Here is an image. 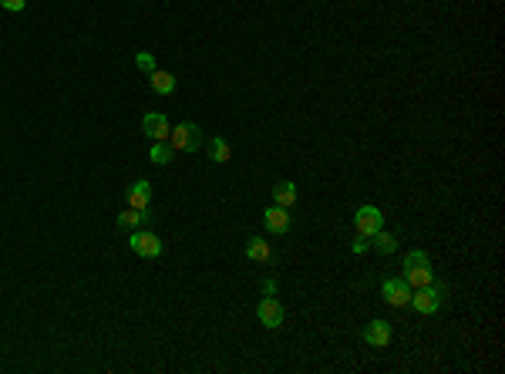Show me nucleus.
Segmentation results:
<instances>
[{"label": "nucleus", "mask_w": 505, "mask_h": 374, "mask_svg": "<svg viewBox=\"0 0 505 374\" xmlns=\"http://www.w3.org/2000/svg\"><path fill=\"white\" fill-rule=\"evenodd\" d=\"M273 199H276V206L290 209L297 203V186H293V182H280V186L273 189Z\"/></svg>", "instance_id": "ddd939ff"}, {"label": "nucleus", "mask_w": 505, "mask_h": 374, "mask_svg": "<svg viewBox=\"0 0 505 374\" xmlns=\"http://www.w3.org/2000/svg\"><path fill=\"white\" fill-rule=\"evenodd\" d=\"M149 203H152V182H149V179L132 182V186H128V206L132 209H149Z\"/></svg>", "instance_id": "1a4fd4ad"}, {"label": "nucleus", "mask_w": 505, "mask_h": 374, "mask_svg": "<svg viewBox=\"0 0 505 374\" xmlns=\"http://www.w3.org/2000/svg\"><path fill=\"white\" fill-rule=\"evenodd\" d=\"M149 78H152V91L156 95H172L175 91V75H169V71H158L156 68Z\"/></svg>", "instance_id": "f8f14e48"}, {"label": "nucleus", "mask_w": 505, "mask_h": 374, "mask_svg": "<svg viewBox=\"0 0 505 374\" xmlns=\"http://www.w3.org/2000/svg\"><path fill=\"white\" fill-rule=\"evenodd\" d=\"M404 284L408 287H428V284H434V273H431V263H425V266H411V270H404Z\"/></svg>", "instance_id": "9b49d317"}, {"label": "nucleus", "mask_w": 505, "mask_h": 374, "mask_svg": "<svg viewBox=\"0 0 505 374\" xmlns=\"http://www.w3.org/2000/svg\"><path fill=\"white\" fill-rule=\"evenodd\" d=\"M145 219H149V216H145V209H132V206H128L121 216H118V226H125V229H138Z\"/></svg>", "instance_id": "dca6fc26"}, {"label": "nucleus", "mask_w": 505, "mask_h": 374, "mask_svg": "<svg viewBox=\"0 0 505 374\" xmlns=\"http://www.w3.org/2000/svg\"><path fill=\"white\" fill-rule=\"evenodd\" d=\"M128 247H132L135 256H145V260H156V256H162V240H158L156 233H149V229H132Z\"/></svg>", "instance_id": "7ed1b4c3"}, {"label": "nucleus", "mask_w": 505, "mask_h": 374, "mask_svg": "<svg viewBox=\"0 0 505 374\" xmlns=\"http://www.w3.org/2000/svg\"><path fill=\"white\" fill-rule=\"evenodd\" d=\"M445 297H448V290L441 287V284H428V287H418V293H411V307L418 310V314H434L441 303H445Z\"/></svg>", "instance_id": "f257e3e1"}, {"label": "nucleus", "mask_w": 505, "mask_h": 374, "mask_svg": "<svg viewBox=\"0 0 505 374\" xmlns=\"http://www.w3.org/2000/svg\"><path fill=\"white\" fill-rule=\"evenodd\" d=\"M364 340L371 344V347H388L391 344V324L388 321H371L367 327H364Z\"/></svg>", "instance_id": "6e6552de"}, {"label": "nucleus", "mask_w": 505, "mask_h": 374, "mask_svg": "<svg viewBox=\"0 0 505 374\" xmlns=\"http://www.w3.org/2000/svg\"><path fill=\"white\" fill-rule=\"evenodd\" d=\"M172 152H175V149L169 145V138H165V142H156V145H152V162H156V166H169V162H172Z\"/></svg>", "instance_id": "f3484780"}, {"label": "nucleus", "mask_w": 505, "mask_h": 374, "mask_svg": "<svg viewBox=\"0 0 505 374\" xmlns=\"http://www.w3.org/2000/svg\"><path fill=\"white\" fill-rule=\"evenodd\" d=\"M425 263H431V256H428L425 249H411V253L404 256V270H411V266H425Z\"/></svg>", "instance_id": "6ab92c4d"}, {"label": "nucleus", "mask_w": 505, "mask_h": 374, "mask_svg": "<svg viewBox=\"0 0 505 374\" xmlns=\"http://www.w3.org/2000/svg\"><path fill=\"white\" fill-rule=\"evenodd\" d=\"M142 132L152 138V142H165L169 138V132H172V125L165 115H158V112H149L145 119H142Z\"/></svg>", "instance_id": "0eeeda50"}, {"label": "nucleus", "mask_w": 505, "mask_h": 374, "mask_svg": "<svg viewBox=\"0 0 505 374\" xmlns=\"http://www.w3.org/2000/svg\"><path fill=\"white\" fill-rule=\"evenodd\" d=\"M354 226H357L360 236H374V233L384 226V212L378 206H360L354 212Z\"/></svg>", "instance_id": "20e7f679"}, {"label": "nucleus", "mask_w": 505, "mask_h": 374, "mask_svg": "<svg viewBox=\"0 0 505 374\" xmlns=\"http://www.w3.org/2000/svg\"><path fill=\"white\" fill-rule=\"evenodd\" d=\"M263 293H267V297H273V293H276V284H273V280H263Z\"/></svg>", "instance_id": "5701e85b"}, {"label": "nucleus", "mask_w": 505, "mask_h": 374, "mask_svg": "<svg viewBox=\"0 0 505 374\" xmlns=\"http://www.w3.org/2000/svg\"><path fill=\"white\" fill-rule=\"evenodd\" d=\"M246 256H249V260H256V263H267V260L273 256V249H270V243H267V240H260V236H256V240H249Z\"/></svg>", "instance_id": "4468645a"}, {"label": "nucleus", "mask_w": 505, "mask_h": 374, "mask_svg": "<svg viewBox=\"0 0 505 374\" xmlns=\"http://www.w3.org/2000/svg\"><path fill=\"white\" fill-rule=\"evenodd\" d=\"M381 293L391 307H408V300H411V287L404 284V277H388L381 284Z\"/></svg>", "instance_id": "39448f33"}, {"label": "nucleus", "mask_w": 505, "mask_h": 374, "mask_svg": "<svg viewBox=\"0 0 505 374\" xmlns=\"http://www.w3.org/2000/svg\"><path fill=\"white\" fill-rule=\"evenodd\" d=\"M367 247H371V236H360V233H357V240H354V253H364Z\"/></svg>", "instance_id": "4be33fe9"}, {"label": "nucleus", "mask_w": 505, "mask_h": 374, "mask_svg": "<svg viewBox=\"0 0 505 374\" xmlns=\"http://www.w3.org/2000/svg\"><path fill=\"white\" fill-rule=\"evenodd\" d=\"M135 68L145 71V75H152V71H156V58H152L149 51H138V54H135Z\"/></svg>", "instance_id": "aec40b11"}, {"label": "nucleus", "mask_w": 505, "mask_h": 374, "mask_svg": "<svg viewBox=\"0 0 505 374\" xmlns=\"http://www.w3.org/2000/svg\"><path fill=\"white\" fill-rule=\"evenodd\" d=\"M206 149H209V159H212V162H230V155H233L226 138H209Z\"/></svg>", "instance_id": "2eb2a0df"}, {"label": "nucleus", "mask_w": 505, "mask_h": 374, "mask_svg": "<svg viewBox=\"0 0 505 374\" xmlns=\"http://www.w3.org/2000/svg\"><path fill=\"white\" fill-rule=\"evenodd\" d=\"M256 317H260V324L263 327H280L283 324V307H280V300H273V297H263L260 300V307H256Z\"/></svg>", "instance_id": "423d86ee"}, {"label": "nucleus", "mask_w": 505, "mask_h": 374, "mask_svg": "<svg viewBox=\"0 0 505 374\" xmlns=\"http://www.w3.org/2000/svg\"><path fill=\"white\" fill-rule=\"evenodd\" d=\"M0 7H3V10H10V14H17V10H24V7H27V0H0Z\"/></svg>", "instance_id": "412c9836"}, {"label": "nucleus", "mask_w": 505, "mask_h": 374, "mask_svg": "<svg viewBox=\"0 0 505 374\" xmlns=\"http://www.w3.org/2000/svg\"><path fill=\"white\" fill-rule=\"evenodd\" d=\"M263 226H267L270 233H286V229H290V212L283 206H270L263 212Z\"/></svg>", "instance_id": "9d476101"}, {"label": "nucleus", "mask_w": 505, "mask_h": 374, "mask_svg": "<svg viewBox=\"0 0 505 374\" xmlns=\"http://www.w3.org/2000/svg\"><path fill=\"white\" fill-rule=\"evenodd\" d=\"M371 240H374V247L381 249V253H394V249H397V240H394L391 233H384V229H378Z\"/></svg>", "instance_id": "a211bd4d"}, {"label": "nucleus", "mask_w": 505, "mask_h": 374, "mask_svg": "<svg viewBox=\"0 0 505 374\" xmlns=\"http://www.w3.org/2000/svg\"><path fill=\"white\" fill-rule=\"evenodd\" d=\"M169 145H172L175 152H195V149L202 145V132H199V125H193V122L175 125V128L169 132Z\"/></svg>", "instance_id": "f03ea898"}]
</instances>
